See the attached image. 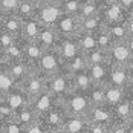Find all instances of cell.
Wrapping results in <instances>:
<instances>
[{"label":"cell","mask_w":133,"mask_h":133,"mask_svg":"<svg viewBox=\"0 0 133 133\" xmlns=\"http://www.w3.org/2000/svg\"><path fill=\"white\" fill-rule=\"evenodd\" d=\"M60 103L63 104L67 116H86L89 109L92 107L87 92H78V90H72L66 96L60 98Z\"/></svg>","instance_id":"1"},{"label":"cell","mask_w":133,"mask_h":133,"mask_svg":"<svg viewBox=\"0 0 133 133\" xmlns=\"http://www.w3.org/2000/svg\"><path fill=\"white\" fill-rule=\"evenodd\" d=\"M61 15L63 9L60 0H44L41 5L35 6V14H34V17L43 26H54Z\"/></svg>","instance_id":"2"},{"label":"cell","mask_w":133,"mask_h":133,"mask_svg":"<svg viewBox=\"0 0 133 133\" xmlns=\"http://www.w3.org/2000/svg\"><path fill=\"white\" fill-rule=\"evenodd\" d=\"M46 89L52 93L57 99L66 96L67 93H70L72 90H74L70 74L61 70V72L55 74V75H52V77H49V78L46 80Z\"/></svg>","instance_id":"3"},{"label":"cell","mask_w":133,"mask_h":133,"mask_svg":"<svg viewBox=\"0 0 133 133\" xmlns=\"http://www.w3.org/2000/svg\"><path fill=\"white\" fill-rule=\"evenodd\" d=\"M37 70L41 75H44L46 78H49V77L63 70V61L58 57L55 49L43 51L40 60H38V64H37Z\"/></svg>","instance_id":"4"},{"label":"cell","mask_w":133,"mask_h":133,"mask_svg":"<svg viewBox=\"0 0 133 133\" xmlns=\"http://www.w3.org/2000/svg\"><path fill=\"white\" fill-rule=\"evenodd\" d=\"M46 80L48 78L44 75H41L37 69H31L28 77L23 80V83L18 87H22V90L29 96V99H32L46 89Z\"/></svg>","instance_id":"5"},{"label":"cell","mask_w":133,"mask_h":133,"mask_svg":"<svg viewBox=\"0 0 133 133\" xmlns=\"http://www.w3.org/2000/svg\"><path fill=\"white\" fill-rule=\"evenodd\" d=\"M109 57V64L110 66H132L133 57L125 41L124 43H113L110 49L107 51Z\"/></svg>","instance_id":"6"},{"label":"cell","mask_w":133,"mask_h":133,"mask_svg":"<svg viewBox=\"0 0 133 133\" xmlns=\"http://www.w3.org/2000/svg\"><path fill=\"white\" fill-rule=\"evenodd\" d=\"M54 29L60 37H77L80 34V17L63 14L54 25Z\"/></svg>","instance_id":"7"},{"label":"cell","mask_w":133,"mask_h":133,"mask_svg":"<svg viewBox=\"0 0 133 133\" xmlns=\"http://www.w3.org/2000/svg\"><path fill=\"white\" fill-rule=\"evenodd\" d=\"M66 116L67 115H66V112H64L63 104L60 103V99H57V103L43 116H40V121H41V124L49 130V129H58V127H61V124H63V121H64Z\"/></svg>","instance_id":"8"},{"label":"cell","mask_w":133,"mask_h":133,"mask_svg":"<svg viewBox=\"0 0 133 133\" xmlns=\"http://www.w3.org/2000/svg\"><path fill=\"white\" fill-rule=\"evenodd\" d=\"M99 15L103 17L106 25H112V23H121L125 20L127 17V11L119 5L118 0H110L107 5L101 8Z\"/></svg>","instance_id":"9"},{"label":"cell","mask_w":133,"mask_h":133,"mask_svg":"<svg viewBox=\"0 0 133 133\" xmlns=\"http://www.w3.org/2000/svg\"><path fill=\"white\" fill-rule=\"evenodd\" d=\"M55 51H57L58 57L61 58L63 63L69 61L70 58H74L75 55H78L81 52L77 37H60V41H58Z\"/></svg>","instance_id":"10"},{"label":"cell","mask_w":133,"mask_h":133,"mask_svg":"<svg viewBox=\"0 0 133 133\" xmlns=\"http://www.w3.org/2000/svg\"><path fill=\"white\" fill-rule=\"evenodd\" d=\"M132 75H133L132 66H110V69H109V83L107 84L125 89L130 78H132Z\"/></svg>","instance_id":"11"},{"label":"cell","mask_w":133,"mask_h":133,"mask_svg":"<svg viewBox=\"0 0 133 133\" xmlns=\"http://www.w3.org/2000/svg\"><path fill=\"white\" fill-rule=\"evenodd\" d=\"M86 118L89 122L93 124H101V125H106L110 127L113 124V113H112V107L109 106H92L89 109Z\"/></svg>","instance_id":"12"},{"label":"cell","mask_w":133,"mask_h":133,"mask_svg":"<svg viewBox=\"0 0 133 133\" xmlns=\"http://www.w3.org/2000/svg\"><path fill=\"white\" fill-rule=\"evenodd\" d=\"M55 103H57V98H55L48 89H44V90H43L41 93H38L35 98L31 99L29 106H31V109L37 113V116L40 118V116H43Z\"/></svg>","instance_id":"13"},{"label":"cell","mask_w":133,"mask_h":133,"mask_svg":"<svg viewBox=\"0 0 133 133\" xmlns=\"http://www.w3.org/2000/svg\"><path fill=\"white\" fill-rule=\"evenodd\" d=\"M43 51L44 49L40 46V43L37 40L23 41V61L31 69H37V64H38V60H40Z\"/></svg>","instance_id":"14"},{"label":"cell","mask_w":133,"mask_h":133,"mask_svg":"<svg viewBox=\"0 0 133 133\" xmlns=\"http://www.w3.org/2000/svg\"><path fill=\"white\" fill-rule=\"evenodd\" d=\"M3 101L8 104V106L11 107L14 110V113L15 112H18V110H22L23 107L29 106V103H31V99H29V96H28L26 93L22 90V87H14L11 92H8L5 96H3Z\"/></svg>","instance_id":"15"},{"label":"cell","mask_w":133,"mask_h":133,"mask_svg":"<svg viewBox=\"0 0 133 133\" xmlns=\"http://www.w3.org/2000/svg\"><path fill=\"white\" fill-rule=\"evenodd\" d=\"M112 113H113V122H129L130 116L133 113V101L129 96H124L116 106L112 107Z\"/></svg>","instance_id":"16"},{"label":"cell","mask_w":133,"mask_h":133,"mask_svg":"<svg viewBox=\"0 0 133 133\" xmlns=\"http://www.w3.org/2000/svg\"><path fill=\"white\" fill-rule=\"evenodd\" d=\"M40 22L35 17H29L22 20V32H20V38L23 41H35L41 29Z\"/></svg>","instance_id":"17"},{"label":"cell","mask_w":133,"mask_h":133,"mask_svg":"<svg viewBox=\"0 0 133 133\" xmlns=\"http://www.w3.org/2000/svg\"><path fill=\"white\" fill-rule=\"evenodd\" d=\"M109 63H101V64H90L87 66V74L90 77V81L95 86H106L109 83Z\"/></svg>","instance_id":"18"},{"label":"cell","mask_w":133,"mask_h":133,"mask_svg":"<svg viewBox=\"0 0 133 133\" xmlns=\"http://www.w3.org/2000/svg\"><path fill=\"white\" fill-rule=\"evenodd\" d=\"M5 67H6V72L9 74V77L14 80V83H15L17 86H20V84L23 83V80L28 77V74H29V70H31V67L28 66L23 60L6 63Z\"/></svg>","instance_id":"19"},{"label":"cell","mask_w":133,"mask_h":133,"mask_svg":"<svg viewBox=\"0 0 133 133\" xmlns=\"http://www.w3.org/2000/svg\"><path fill=\"white\" fill-rule=\"evenodd\" d=\"M89 121L86 116H66L63 124H61V130L64 133H83L89 129Z\"/></svg>","instance_id":"20"},{"label":"cell","mask_w":133,"mask_h":133,"mask_svg":"<svg viewBox=\"0 0 133 133\" xmlns=\"http://www.w3.org/2000/svg\"><path fill=\"white\" fill-rule=\"evenodd\" d=\"M37 41L40 43V46L44 51L55 49L58 41H60V35L57 34V31L54 29V26H41L40 34L37 37Z\"/></svg>","instance_id":"21"},{"label":"cell","mask_w":133,"mask_h":133,"mask_svg":"<svg viewBox=\"0 0 133 133\" xmlns=\"http://www.w3.org/2000/svg\"><path fill=\"white\" fill-rule=\"evenodd\" d=\"M0 29L5 32L12 34L14 37L20 38V32H22V18L17 17L15 14H5V17L0 22Z\"/></svg>","instance_id":"22"},{"label":"cell","mask_w":133,"mask_h":133,"mask_svg":"<svg viewBox=\"0 0 133 133\" xmlns=\"http://www.w3.org/2000/svg\"><path fill=\"white\" fill-rule=\"evenodd\" d=\"M124 96H125V89H122V87H116V86H112V84H106V86H104L106 106H109V107L116 106Z\"/></svg>","instance_id":"23"},{"label":"cell","mask_w":133,"mask_h":133,"mask_svg":"<svg viewBox=\"0 0 133 133\" xmlns=\"http://www.w3.org/2000/svg\"><path fill=\"white\" fill-rule=\"evenodd\" d=\"M104 20L101 15H93V17H84L80 18V32H92L95 34L104 26Z\"/></svg>","instance_id":"24"},{"label":"cell","mask_w":133,"mask_h":133,"mask_svg":"<svg viewBox=\"0 0 133 133\" xmlns=\"http://www.w3.org/2000/svg\"><path fill=\"white\" fill-rule=\"evenodd\" d=\"M70 78H72V87H74V90L87 92V90L92 87V81H90V77H89V74H87V69L83 70V72L72 74Z\"/></svg>","instance_id":"25"},{"label":"cell","mask_w":133,"mask_h":133,"mask_svg":"<svg viewBox=\"0 0 133 133\" xmlns=\"http://www.w3.org/2000/svg\"><path fill=\"white\" fill-rule=\"evenodd\" d=\"M87 69V61L84 58V54L80 52L78 55H75L74 58H70L69 61L63 63V70L67 74H77V72H83Z\"/></svg>","instance_id":"26"},{"label":"cell","mask_w":133,"mask_h":133,"mask_svg":"<svg viewBox=\"0 0 133 133\" xmlns=\"http://www.w3.org/2000/svg\"><path fill=\"white\" fill-rule=\"evenodd\" d=\"M106 29H107V32H109V35L112 37L113 43H124L129 38V34H127V29H125L124 22L106 25Z\"/></svg>","instance_id":"27"},{"label":"cell","mask_w":133,"mask_h":133,"mask_svg":"<svg viewBox=\"0 0 133 133\" xmlns=\"http://www.w3.org/2000/svg\"><path fill=\"white\" fill-rule=\"evenodd\" d=\"M77 41H78V46H80V51L83 54L90 52L93 49H96V38H95V34L92 32H80L77 35Z\"/></svg>","instance_id":"28"},{"label":"cell","mask_w":133,"mask_h":133,"mask_svg":"<svg viewBox=\"0 0 133 133\" xmlns=\"http://www.w3.org/2000/svg\"><path fill=\"white\" fill-rule=\"evenodd\" d=\"M3 52H5V57H6V63L23 60V40L18 38L11 46H8L6 49H3Z\"/></svg>","instance_id":"29"},{"label":"cell","mask_w":133,"mask_h":133,"mask_svg":"<svg viewBox=\"0 0 133 133\" xmlns=\"http://www.w3.org/2000/svg\"><path fill=\"white\" fill-rule=\"evenodd\" d=\"M14 119L17 121L18 124H22L23 127H26L29 124L35 122V121L38 119V116H37V113L31 109V106H26V107H23L22 110H18V112L14 113Z\"/></svg>","instance_id":"30"},{"label":"cell","mask_w":133,"mask_h":133,"mask_svg":"<svg viewBox=\"0 0 133 133\" xmlns=\"http://www.w3.org/2000/svg\"><path fill=\"white\" fill-rule=\"evenodd\" d=\"M14 87H17V84L14 83V80L6 72L5 64H0V95L5 96L8 92H11Z\"/></svg>","instance_id":"31"},{"label":"cell","mask_w":133,"mask_h":133,"mask_svg":"<svg viewBox=\"0 0 133 133\" xmlns=\"http://www.w3.org/2000/svg\"><path fill=\"white\" fill-rule=\"evenodd\" d=\"M87 96L90 99L92 106H106V98H104V86H95L87 90Z\"/></svg>","instance_id":"32"},{"label":"cell","mask_w":133,"mask_h":133,"mask_svg":"<svg viewBox=\"0 0 133 133\" xmlns=\"http://www.w3.org/2000/svg\"><path fill=\"white\" fill-rule=\"evenodd\" d=\"M84 58L87 61V66L90 64H101V63H109V57H107V51L103 49H93L90 52L84 54Z\"/></svg>","instance_id":"33"},{"label":"cell","mask_w":133,"mask_h":133,"mask_svg":"<svg viewBox=\"0 0 133 133\" xmlns=\"http://www.w3.org/2000/svg\"><path fill=\"white\" fill-rule=\"evenodd\" d=\"M101 12V6L95 2V0H84L81 5V9L78 17L84 18V17H93V15H99Z\"/></svg>","instance_id":"34"},{"label":"cell","mask_w":133,"mask_h":133,"mask_svg":"<svg viewBox=\"0 0 133 133\" xmlns=\"http://www.w3.org/2000/svg\"><path fill=\"white\" fill-rule=\"evenodd\" d=\"M95 38H96L98 49H103V51H109L110 46L113 44V40H112V37L109 35V32H107V29H106V25L101 28L99 31L95 32Z\"/></svg>","instance_id":"35"},{"label":"cell","mask_w":133,"mask_h":133,"mask_svg":"<svg viewBox=\"0 0 133 133\" xmlns=\"http://www.w3.org/2000/svg\"><path fill=\"white\" fill-rule=\"evenodd\" d=\"M83 2H84V0H60L63 14H67V15H78Z\"/></svg>","instance_id":"36"},{"label":"cell","mask_w":133,"mask_h":133,"mask_svg":"<svg viewBox=\"0 0 133 133\" xmlns=\"http://www.w3.org/2000/svg\"><path fill=\"white\" fill-rule=\"evenodd\" d=\"M34 14H35V6L32 3L26 2V0H20L18 8L15 11V15L20 17L22 20H25V18H29V17H34Z\"/></svg>","instance_id":"37"},{"label":"cell","mask_w":133,"mask_h":133,"mask_svg":"<svg viewBox=\"0 0 133 133\" xmlns=\"http://www.w3.org/2000/svg\"><path fill=\"white\" fill-rule=\"evenodd\" d=\"M2 132L3 133H25V127L22 124H18L14 119L2 121Z\"/></svg>","instance_id":"38"},{"label":"cell","mask_w":133,"mask_h":133,"mask_svg":"<svg viewBox=\"0 0 133 133\" xmlns=\"http://www.w3.org/2000/svg\"><path fill=\"white\" fill-rule=\"evenodd\" d=\"M18 40L17 37H14L12 34H9V32H5V31H2L0 29V48L2 49H6L8 46H11L12 43Z\"/></svg>","instance_id":"39"},{"label":"cell","mask_w":133,"mask_h":133,"mask_svg":"<svg viewBox=\"0 0 133 133\" xmlns=\"http://www.w3.org/2000/svg\"><path fill=\"white\" fill-rule=\"evenodd\" d=\"M18 3L20 0H0V6L5 11V14H15Z\"/></svg>","instance_id":"40"},{"label":"cell","mask_w":133,"mask_h":133,"mask_svg":"<svg viewBox=\"0 0 133 133\" xmlns=\"http://www.w3.org/2000/svg\"><path fill=\"white\" fill-rule=\"evenodd\" d=\"M14 118V110L5 101H0V121H8Z\"/></svg>","instance_id":"41"},{"label":"cell","mask_w":133,"mask_h":133,"mask_svg":"<svg viewBox=\"0 0 133 133\" xmlns=\"http://www.w3.org/2000/svg\"><path fill=\"white\" fill-rule=\"evenodd\" d=\"M25 133H48V129L41 124L40 118H38L35 122H32V124L25 127Z\"/></svg>","instance_id":"42"},{"label":"cell","mask_w":133,"mask_h":133,"mask_svg":"<svg viewBox=\"0 0 133 133\" xmlns=\"http://www.w3.org/2000/svg\"><path fill=\"white\" fill-rule=\"evenodd\" d=\"M109 133H130V130L125 122H113L109 127Z\"/></svg>","instance_id":"43"},{"label":"cell","mask_w":133,"mask_h":133,"mask_svg":"<svg viewBox=\"0 0 133 133\" xmlns=\"http://www.w3.org/2000/svg\"><path fill=\"white\" fill-rule=\"evenodd\" d=\"M87 130H89V133H109V127L101 125V124H93V122H90Z\"/></svg>","instance_id":"44"},{"label":"cell","mask_w":133,"mask_h":133,"mask_svg":"<svg viewBox=\"0 0 133 133\" xmlns=\"http://www.w3.org/2000/svg\"><path fill=\"white\" fill-rule=\"evenodd\" d=\"M124 25H125V29H127L129 37H133V12H130V15L125 17Z\"/></svg>","instance_id":"45"},{"label":"cell","mask_w":133,"mask_h":133,"mask_svg":"<svg viewBox=\"0 0 133 133\" xmlns=\"http://www.w3.org/2000/svg\"><path fill=\"white\" fill-rule=\"evenodd\" d=\"M119 5L127 11V12H132L133 11V0H118Z\"/></svg>","instance_id":"46"},{"label":"cell","mask_w":133,"mask_h":133,"mask_svg":"<svg viewBox=\"0 0 133 133\" xmlns=\"http://www.w3.org/2000/svg\"><path fill=\"white\" fill-rule=\"evenodd\" d=\"M125 96H129L133 101V75L130 78V81H129V84H127V87H125Z\"/></svg>","instance_id":"47"},{"label":"cell","mask_w":133,"mask_h":133,"mask_svg":"<svg viewBox=\"0 0 133 133\" xmlns=\"http://www.w3.org/2000/svg\"><path fill=\"white\" fill-rule=\"evenodd\" d=\"M125 44H127V48H129V51H130V54H132V57H133V37H129L125 40Z\"/></svg>","instance_id":"48"},{"label":"cell","mask_w":133,"mask_h":133,"mask_svg":"<svg viewBox=\"0 0 133 133\" xmlns=\"http://www.w3.org/2000/svg\"><path fill=\"white\" fill-rule=\"evenodd\" d=\"M0 64H6V57H5V52L2 48H0Z\"/></svg>","instance_id":"49"},{"label":"cell","mask_w":133,"mask_h":133,"mask_svg":"<svg viewBox=\"0 0 133 133\" xmlns=\"http://www.w3.org/2000/svg\"><path fill=\"white\" fill-rule=\"evenodd\" d=\"M26 2H29V3H32L34 6H38V5H41L44 0H26Z\"/></svg>","instance_id":"50"},{"label":"cell","mask_w":133,"mask_h":133,"mask_svg":"<svg viewBox=\"0 0 133 133\" xmlns=\"http://www.w3.org/2000/svg\"><path fill=\"white\" fill-rule=\"evenodd\" d=\"M48 133H64V132L61 130V127H58V129H49Z\"/></svg>","instance_id":"51"},{"label":"cell","mask_w":133,"mask_h":133,"mask_svg":"<svg viewBox=\"0 0 133 133\" xmlns=\"http://www.w3.org/2000/svg\"><path fill=\"white\" fill-rule=\"evenodd\" d=\"M95 2H96V3H98V5H99L101 8H103V6H104V5H107V3H109L110 0H95Z\"/></svg>","instance_id":"52"},{"label":"cell","mask_w":133,"mask_h":133,"mask_svg":"<svg viewBox=\"0 0 133 133\" xmlns=\"http://www.w3.org/2000/svg\"><path fill=\"white\" fill-rule=\"evenodd\" d=\"M127 125H129V129H130V132H133V113H132V116H130V121L127 122Z\"/></svg>","instance_id":"53"},{"label":"cell","mask_w":133,"mask_h":133,"mask_svg":"<svg viewBox=\"0 0 133 133\" xmlns=\"http://www.w3.org/2000/svg\"><path fill=\"white\" fill-rule=\"evenodd\" d=\"M5 17V11L2 9V6H0V22H2V18Z\"/></svg>","instance_id":"54"},{"label":"cell","mask_w":133,"mask_h":133,"mask_svg":"<svg viewBox=\"0 0 133 133\" xmlns=\"http://www.w3.org/2000/svg\"><path fill=\"white\" fill-rule=\"evenodd\" d=\"M0 133H3L2 132V121H0Z\"/></svg>","instance_id":"55"},{"label":"cell","mask_w":133,"mask_h":133,"mask_svg":"<svg viewBox=\"0 0 133 133\" xmlns=\"http://www.w3.org/2000/svg\"><path fill=\"white\" fill-rule=\"evenodd\" d=\"M0 101H3V95H0Z\"/></svg>","instance_id":"56"},{"label":"cell","mask_w":133,"mask_h":133,"mask_svg":"<svg viewBox=\"0 0 133 133\" xmlns=\"http://www.w3.org/2000/svg\"><path fill=\"white\" fill-rule=\"evenodd\" d=\"M83 133H89V130H86V132H83Z\"/></svg>","instance_id":"57"},{"label":"cell","mask_w":133,"mask_h":133,"mask_svg":"<svg viewBox=\"0 0 133 133\" xmlns=\"http://www.w3.org/2000/svg\"><path fill=\"white\" fill-rule=\"evenodd\" d=\"M132 67H133V61H132Z\"/></svg>","instance_id":"58"},{"label":"cell","mask_w":133,"mask_h":133,"mask_svg":"<svg viewBox=\"0 0 133 133\" xmlns=\"http://www.w3.org/2000/svg\"><path fill=\"white\" fill-rule=\"evenodd\" d=\"M129 130H130V129H129ZM130 133H133V132H130Z\"/></svg>","instance_id":"59"},{"label":"cell","mask_w":133,"mask_h":133,"mask_svg":"<svg viewBox=\"0 0 133 133\" xmlns=\"http://www.w3.org/2000/svg\"><path fill=\"white\" fill-rule=\"evenodd\" d=\"M132 12H133V11H132Z\"/></svg>","instance_id":"60"}]
</instances>
